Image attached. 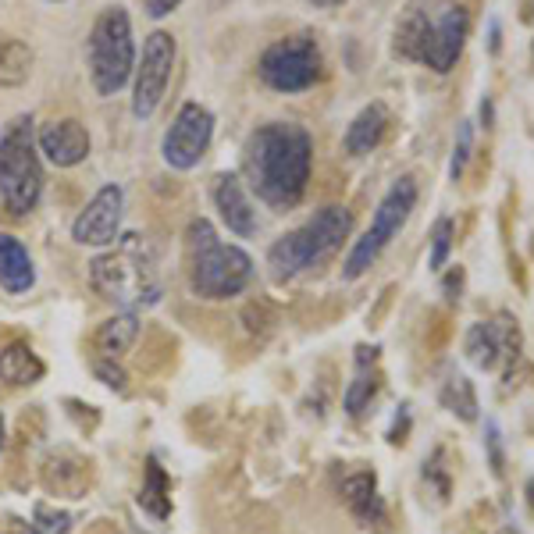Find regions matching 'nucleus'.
I'll return each mask as SVG.
<instances>
[{"label":"nucleus","mask_w":534,"mask_h":534,"mask_svg":"<svg viewBox=\"0 0 534 534\" xmlns=\"http://www.w3.org/2000/svg\"><path fill=\"white\" fill-rule=\"evenodd\" d=\"M314 168V139L296 122H267L250 132L243 150V171L250 189L271 211H292L307 196Z\"/></svg>","instance_id":"nucleus-1"},{"label":"nucleus","mask_w":534,"mask_h":534,"mask_svg":"<svg viewBox=\"0 0 534 534\" xmlns=\"http://www.w3.org/2000/svg\"><path fill=\"white\" fill-rule=\"evenodd\" d=\"M470 33V15L456 0H413L396 25V54L449 72Z\"/></svg>","instance_id":"nucleus-2"},{"label":"nucleus","mask_w":534,"mask_h":534,"mask_svg":"<svg viewBox=\"0 0 534 534\" xmlns=\"http://www.w3.org/2000/svg\"><path fill=\"white\" fill-rule=\"evenodd\" d=\"M89 285L104 300L122 303V307H154L164 296L157 250L143 235H125V239H118L114 250L100 253L89 264Z\"/></svg>","instance_id":"nucleus-3"},{"label":"nucleus","mask_w":534,"mask_h":534,"mask_svg":"<svg viewBox=\"0 0 534 534\" xmlns=\"http://www.w3.org/2000/svg\"><path fill=\"white\" fill-rule=\"evenodd\" d=\"M186 275L196 300L218 303L253 282V260L239 246L221 243L207 218H196L186 228Z\"/></svg>","instance_id":"nucleus-4"},{"label":"nucleus","mask_w":534,"mask_h":534,"mask_svg":"<svg viewBox=\"0 0 534 534\" xmlns=\"http://www.w3.org/2000/svg\"><path fill=\"white\" fill-rule=\"evenodd\" d=\"M353 228V214L339 203L332 207H321L314 218H307L300 228H292L289 235H282L271 250H267V264H271V275L275 282H289L307 267L321 264L324 257H332L342 246V239Z\"/></svg>","instance_id":"nucleus-5"},{"label":"nucleus","mask_w":534,"mask_h":534,"mask_svg":"<svg viewBox=\"0 0 534 534\" xmlns=\"http://www.w3.org/2000/svg\"><path fill=\"white\" fill-rule=\"evenodd\" d=\"M43 196V161L33 139V118L22 114L0 132V203L8 214L25 218Z\"/></svg>","instance_id":"nucleus-6"},{"label":"nucleus","mask_w":534,"mask_h":534,"mask_svg":"<svg viewBox=\"0 0 534 534\" xmlns=\"http://www.w3.org/2000/svg\"><path fill=\"white\" fill-rule=\"evenodd\" d=\"M89 79L100 97H114L136 72V43H132V18L125 8H104L89 29L86 40Z\"/></svg>","instance_id":"nucleus-7"},{"label":"nucleus","mask_w":534,"mask_h":534,"mask_svg":"<svg viewBox=\"0 0 534 534\" xmlns=\"http://www.w3.org/2000/svg\"><path fill=\"white\" fill-rule=\"evenodd\" d=\"M413 207H417V182H413L410 175L396 178L389 186V193L381 196L378 211H374V218H371V228H367L353 243V250H349L346 264H342V278L353 282V278L364 275L367 267L385 253V246L392 243V235L410 221Z\"/></svg>","instance_id":"nucleus-8"},{"label":"nucleus","mask_w":534,"mask_h":534,"mask_svg":"<svg viewBox=\"0 0 534 534\" xmlns=\"http://www.w3.org/2000/svg\"><path fill=\"white\" fill-rule=\"evenodd\" d=\"M257 75H260V82H264L267 89H275V93H303V89H310L314 82H321V75H324L321 47H317L314 36H307V33L275 40L260 54Z\"/></svg>","instance_id":"nucleus-9"},{"label":"nucleus","mask_w":534,"mask_h":534,"mask_svg":"<svg viewBox=\"0 0 534 534\" xmlns=\"http://www.w3.org/2000/svg\"><path fill=\"white\" fill-rule=\"evenodd\" d=\"M214 139V114L196 100H186L171 118L168 132H164L161 154L171 171H193L203 161V154L211 150Z\"/></svg>","instance_id":"nucleus-10"},{"label":"nucleus","mask_w":534,"mask_h":534,"mask_svg":"<svg viewBox=\"0 0 534 534\" xmlns=\"http://www.w3.org/2000/svg\"><path fill=\"white\" fill-rule=\"evenodd\" d=\"M175 36L157 29L143 40V57L136 65V86H132V114L136 118H150L161 107L164 93H168L171 68H175Z\"/></svg>","instance_id":"nucleus-11"},{"label":"nucleus","mask_w":534,"mask_h":534,"mask_svg":"<svg viewBox=\"0 0 534 534\" xmlns=\"http://www.w3.org/2000/svg\"><path fill=\"white\" fill-rule=\"evenodd\" d=\"M122 211H125V193L118 182H111L75 218L72 239L79 246H111L118 239V228H122Z\"/></svg>","instance_id":"nucleus-12"},{"label":"nucleus","mask_w":534,"mask_h":534,"mask_svg":"<svg viewBox=\"0 0 534 534\" xmlns=\"http://www.w3.org/2000/svg\"><path fill=\"white\" fill-rule=\"evenodd\" d=\"M520 353V328L510 317H495V321H478L467 332V356L470 364L495 371L502 360H513Z\"/></svg>","instance_id":"nucleus-13"},{"label":"nucleus","mask_w":534,"mask_h":534,"mask_svg":"<svg viewBox=\"0 0 534 534\" xmlns=\"http://www.w3.org/2000/svg\"><path fill=\"white\" fill-rule=\"evenodd\" d=\"M36 146L54 168H75L89 157V132L79 118H54L40 129Z\"/></svg>","instance_id":"nucleus-14"},{"label":"nucleus","mask_w":534,"mask_h":534,"mask_svg":"<svg viewBox=\"0 0 534 534\" xmlns=\"http://www.w3.org/2000/svg\"><path fill=\"white\" fill-rule=\"evenodd\" d=\"M214 207H218L228 232H235L239 239L257 235V207L250 203V193H246L243 182L235 175L214 178Z\"/></svg>","instance_id":"nucleus-15"},{"label":"nucleus","mask_w":534,"mask_h":534,"mask_svg":"<svg viewBox=\"0 0 534 534\" xmlns=\"http://www.w3.org/2000/svg\"><path fill=\"white\" fill-rule=\"evenodd\" d=\"M342 499H346L349 513H353L364 527H378V531H385L389 513H385V502H381V495H378V478H374L371 470H356V474H349V478L342 481Z\"/></svg>","instance_id":"nucleus-16"},{"label":"nucleus","mask_w":534,"mask_h":534,"mask_svg":"<svg viewBox=\"0 0 534 534\" xmlns=\"http://www.w3.org/2000/svg\"><path fill=\"white\" fill-rule=\"evenodd\" d=\"M389 107L385 104H367L364 111L356 114L353 122H349V129H346V139H342V146H346V154L349 157H364V154H371L374 146L385 139V132H389Z\"/></svg>","instance_id":"nucleus-17"},{"label":"nucleus","mask_w":534,"mask_h":534,"mask_svg":"<svg viewBox=\"0 0 534 534\" xmlns=\"http://www.w3.org/2000/svg\"><path fill=\"white\" fill-rule=\"evenodd\" d=\"M89 478H93V474H89V463L72 453L50 456L47 467H43V488L54 495H68V499H79L89 488Z\"/></svg>","instance_id":"nucleus-18"},{"label":"nucleus","mask_w":534,"mask_h":534,"mask_svg":"<svg viewBox=\"0 0 534 534\" xmlns=\"http://www.w3.org/2000/svg\"><path fill=\"white\" fill-rule=\"evenodd\" d=\"M36 282V271H33V257L18 243L15 235L0 232V285L8 292H29Z\"/></svg>","instance_id":"nucleus-19"},{"label":"nucleus","mask_w":534,"mask_h":534,"mask_svg":"<svg viewBox=\"0 0 534 534\" xmlns=\"http://www.w3.org/2000/svg\"><path fill=\"white\" fill-rule=\"evenodd\" d=\"M136 339H139V317L132 310H125V314H114L100 324L97 335H93V346H97V353L104 360H122L136 346Z\"/></svg>","instance_id":"nucleus-20"},{"label":"nucleus","mask_w":534,"mask_h":534,"mask_svg":"<svg viewBox=\"0 0 534 534\" xmlns=\"http://www.w3.org/2000/svg\"><path fill=\"white\" fill-rule=\"evenodd\" d=\"M43 360L33 353V349L25 346V342H8V346L0 349V381H8V385H36L43 378Z\"/></svg>","instance_id":"nucleus-21"},{"label":"nucleus","mask_w":534,"mask_h":534,"mask_svg":"<svg viewBox=\"0 0 534 534\" xmlns=\"http://www.w3.org/2000/svg\"><path fill=\"white\" fill-rule=\"evenodd\" d=\"M374 364H378V349H367V346L356 349V374L346 389V410L353 417H360L367 410V403L374 399V392H378V371H374Z\"/></svg>","instance_id":"nucleus-22"},{"label":"nucleus","mask_w":534,"mask_h":534,"mask_svg":"<svg viewBox=\"0 0 534 534\" xmlns=\"http://www.w3.org/2000/svg\"><path fill=\"white\" fill-rule=\"evenodd\" d=\"M36 65V54L33 47L18 36H0V86L4 89H15L25 86L29 75H33Z\"/></svg>","instance_id":"nucleus-23"},{"label":"nucleus","mask_w":534,"mask_h":534,"mask_svg":"<svg viewBox=\"0 0 534 534\" xmlns=\"http://www.w3.org/2000/svg\"><path fill=\"white\" fill-rule=\"evenodd\" d=\"M139 506L157 520L171 517V478L164 474L157 456L146 460V478H143V488H139Z\"/></svg>","instance_id":"nucleus-24"},{"label":"nucleus","mask_w":534,"mask_h":534,"mask_svg":"<svg viewBox=\"0 0 534 534\" xmlns=\"http://www.w3.org/2000/svg\"><path fill=\"white\" fill-rule=\"evenodd\" d=\"M442 403L449 413H456L460 421H478V396H474V385H470L467 374H449L442 389Z\"/></svg>","instance_id":"nucleus-25"},{"label":"nucleus","mask_w":534,"mask_h":534,"mask_svg":"<svg viewBox=\"0 0 534 534\" xmlns=\"http://www.w3.org/2000/svg\"><path fill=\"white\" fill-rule=\"evenodd\" d=\"M470 154H474V125L460 122V129H456V143H453V161H449V178H453V182L467 171Z\"/></svg>","instance_id":"nucleus-26"},{"label":"nucleus","mask_w":534,"mask_h":534,"mask_svg":"<svg viewBox=\"0 0 534 534\" xmlns=\"http://www.w3.org/2000/svg\"><path fill=\"white\" fill-rule=\"evenodd\" d=\"M68 527H72V513L50 510L47 502L36 506V534H68Z\"/></svg>","instance_id":"nucleus-27"},{"label":"nucleus","mask_w":534,"mask_h":534,"mask_svg":"<svg viewBox=\"0 0 534 534\" xmlns=\"http://www.w3.org/2000/svg\"><path fill=\"white\" fill-rule=\"evenodd\" d=\"M449 250H453V221L442 218L435 225V232H431V267H445V260H449Z\"/></svg>","instance_id":"nucleus-28"},{"label":"nucleus","mask_w":534,"mask_h":534,"mask_svg":"<svg viewBox=\"0 0 534 534\" xmlns=\"http://www.w3.org/2000/svg\"><path fill=\"white\" fill-rule=\"evenodd\" d=\"M93 371H97V378L104 381V385H111V389L125 392V381H129V378H125V371H122L118 364H114V360H104V356H100Z\"/></svg>","instance_id":"nucleus-29"},{"label":"nucleus","mask_w":534,"mask_h":534,"mask_svg":"<svg viewBox=\"0 0 534 534\" xmlns=\"http://www.w3.org/2000/svg\"><path fill=\"white\" fill-rule=\"evenodd\" d=\"M143 4H146V15L150 18H164V15H171L182 0H143Z\"/></svg>","instance_id":"nucleus-30"},{"label":"nucleus","mask_w":534,"mask_h":534,"mask_svg":"<svg viewBox=\"0 0 534 534\" xmlns=\"http://www.w3.org/2000/svg\"><path fill=\"white\" fill-rule=\"evenodd\" d=\"M488 445H492V467L495 474H502V453H499V428L488 424Z\"/></svg>","instance_id":"nucleus-31"},{"label":"nucleus","mask_w":534,"mask_h":534,"mask_svg":"<svg viewBox=\"0 0 534 534\" xmlns=\"http://www.w3.org/2000/svg\"><path fill=\"white\" fill-rule=\"evenodd\" d=\"M314 8H339V4H346V0H310Z\"/></svg>","instance_id":"nucleus-32"},{"label":"nucleus","mask_w":534,"mask_h":534,"mask_svg":"<svg viewBox=\"0 0 534 534\" xmlns=\"http://www.w3.org/2000/svg\"><path fill=\"white\" fill-rule=\"evenodd\" d=\"M0 449H4V417H0Z\"/></svg>","instance_id":"nucleus-33"},{"label":"nucleus","mask_w":534,"mask_h":534,"mask_svg":"<svg viewBox=\"0 0 534 534\" xmlns=\"http://www.w3.org/2000/svg\"><path fill=\"white\" fill-rule=\"evenodd\" d=\"M50 4H61V0H50Z\"/></svg>","instance_id":"nucleus-34"}]
</instances>
